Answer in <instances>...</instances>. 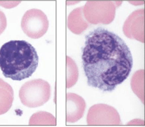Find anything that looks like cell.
<instances>
[{
  "instance_id": "obj_4",
  "label": "cell",
  "mask_w": 145,
  "mask_h": 127,
  "mask_svg": "<svg viewBox=\"0 0 145 127\" xmlns=\"http://www.w3.org/2000/svg\"><path fill=\"white\" fill-rule=\"evenodd\" d=\"M119 3L109 1H88L83 9L85 18L90 24H108L114 19Z\"/></svg>"
},
{
  "instance_id": "obj_14",
  "label": "cell",
  "mask_w": 145,
  "mask_h": 127,
  "mask_svg": "<svg viewBox=\"0 0 145 127\" xmlns=\"http://www.w3.org/2000/svg\"><path fill=\"white\" fill-rule=\"evenodd\" d=\"M7 26V19L5 14L0 10V35L2 34Z\"/></svg>"
},
{
  "instance_id": "obj_12",
  "label": "cell",
  "mask_w": 145,
  "mask_h": 127,
  "mask_svg": "<svg viewBox=\"0 0 145 127\" xmlns=\"http://www.w3.org/2000/svg\"><path fill=\"white\" fill-rule=\"evenodd\" d=\"M78 66L74 61L67 56V88H72L77 82L78 78Z\"/></svg>"
},
{
  "instance_id": "obj_13",
  "label": "cell",
  "mask_w": 145,
  "mask_h": 127,
  "mask_svg": "<svg viewBox=\"0 0 145 127\" xmlns=\"http://www.w3.org/2000/svg\"><path fill=\"white\" fill-rule=\"evenodd\" d=\"M35 114L39 117L40 120V121L37 122L35 124H36L37 123V124H42V125L43 124L47 125H56V118L50 113L46 112H40L35 113Z\"/></svg>"
},
{
  "instance_id": "obj_8",
  "label": "cell",
  "mask_w": 145,
  "mask_h": 127,
  "mask_svg": "<svg viewBox=\"0 0 145 127\" xmlns=\"http://www.w3.org/2000/svg\"><path fill=\"white\" fill-rule=\"evenodd\" d=\"M86 107L84 99L74 93L67 94V122L74 123L82 118Z\"/></svg>"
},
{
  "instance_id": "obj_1",
  "label": "cell",
  "mask_w": 145,
  "mask_h": 127,
  "mask_svg": "<svg viewBox=\"0 0 145 127\" xmlns=\"http://www.w3.org/2000/svg\"><path fill=\"white\" fill-rule=\"evenodd\" d=\"M82 59L89 86L112 92L129 75L133 66L131 52L119 36L99 27L85 36Z\"/></svg>"
},
{
  "instance_id": "obj_9",
  "label": "cell",
  "mask_w": 145,
  "mask_h": 127,
  "mask_svg": "<svg viewBox=\"0 0 145 127\" xmlns=\"http://www.w3.org/2000/svg\"><path fill=\"white\" fill-rule=\"evenodd\" d=\"M83 9L84 6L76 8L68 16V27L72 32L77 35L82 33L89 26V23L85 18Z\"/></svg>"
},
{
  "instance_id": "obj_10",
  "label": "cell",
  "mask_w": 145,
  "mask_h": 127,
  "mask_svg": "<svg viewBox=\"0 0 145 127\" xmlns=\"http://www.w3.org/2000/svg\"><path fill=\"white\" fill-rule=\"evenodd\" d=\"M14 100V91L12 86L0 78V115L8 111Z\"/></svg>"
},
{
  "instance_id": "obj_5",
  "label": "cell",
  "mask_w": 145,
  "mask_h": 127,
  "mask_svg": "<svg viewBox=\"0 0 145 127\" xmlns=\"http://www.w3.org/2000/svg\"><path fill=\"white\" fill-rule=\"evenodd\" d=\"M49 22L46 14L39 9H32L24 14L21 27L24 32L30 38L38 39L47 31Z\"/></svg>"
},
{
  "instance_id": "obj_15",
  "label": "cell",
  "mask_w": 145,
  "mask_h": 127,
  "mask_svg": "<svg viewBox=\"0 0 145 127\" xmlns=\"http://www.w3.org/2000/svg\"><path fill=\"white\" fill-rule=\"evenodd\" d=\"M129 125H144V121L140 119H135L131 121L128 124Z\"/></svg>"
},
{
  "instance_id": "obj_6",
  "label": "cell",
  "mask_w": 145,
  "mask_h": 127,
  "mask_svg": "<svg viewBox=\"0 0 145 127\" xmlns=\"http://www.w3.org/2000/svg\"><path fill=\"white\" fill-rule=\"evenodd\" d=\"M89 125H120L122 124L118 111L106 104L94 105L89 109L87 116Z\"/></svg>"
},
{
  "instance_id": "obj_3",
  "label": "cell",
  "mask_w": 145,
  "mask_h": 127,
  "mask_svg": "<svg viewBox=\"0 0 145 127\" xmlns=\"http://www.w3.org/2000/svg\"><path fill=\"white\" fill-rule=\"evenodd\" d=\"M50 84L41 78L30 80L23 84L19 92L21 102L24 105L34 108L43 105L50 98Z\"/></svg>"
},
{
  "instance_id": "obj_11",
  "label": "cell",
  "mask_w": 145,
  "mask_h": 127,
  "mask_svg": "<svg viewBox=\"0 0 145 127\" xmlns=\"http://www.w3.org/2000/svg\"><path fill=\"white\" fill-rule=\"evenodd\" d=\"M131 89L144 104V70L136 72L131 80Z\"/></svg>"
},
{
  "instance_id": "obj_2",
  "label": "cell",
  "mask_w": 145,
  "mask_h": 127,
  "mask_svg": "<svg viewBox=\"0 0 145 127\" xmlns=\"http://www.w3.org/2000/svg\"><path fill=\"white\" fill-rule=\"evenodd\" d=\"M35 49L25 40H12L0 49V68L7 78L22 81L32 76L39 64Z\"/></svg>"
},
{
  "instance_id": "obj_7",
  "label": "cell",
  "mask_w": 145,
  "mask_h": 127,
  "mask_svg": "<svg viewBox=\"0 0 145 127\" xmlns=\"http://www.w3.org/2000/svg\"><path fill=\"white\" fill-rule=\"evenodd\" d=\"M144 9L133 11L126 19L123 32L127 37L144 42Z\"/></svg>"
}]
</instances>
